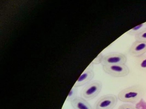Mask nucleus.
I'll return each mask as SVG.
<instances>
[{
    "label": "nucleus",
    "mask_w": 146,
    "mask_h": 109,
    "mask_svg": "<svg viewBox=\"0 0 146 109\" xmlns=\"http://www.w3.org/2000/svg\"><path fill=\"white\" fill-rule=\"evenodd\" d=\"M102 69L104 72L115 77L126 76L130 72L129 68L126 64L102 66Z\"/></svg>",
    "instance_id": "nucleus-3"
},
{
    "label": "nucleus",
    "mask_w": 146,
    "mask_h": 109,
    "mask_svg": "<svg viewBox=\"0 0 146 109\" xmlns=\"http://www.w3.org/2000/svg\"><path fill=\"white\" fill-rule=\"evenodd\" d=\"M70 103L73 109H94L88 100L82 97H78Z\"/></svg>",
    "instance_id": "nucleus-8"
},
{
    "label": "nucleus",
    "mask_w": 146,
    "mask_h": 109,
    "mask_svg": "<svg viewBox=\"0 0 146 109\" xmlns=\"http://www.w3.org/2000/svg\"><path fill=\"white\" fill-rule=\"evenodd\" d=\"M130 54L134 57H138L146 53V41L135 40L129 49Z\"/></svg>",
    "instance_id": "nucleus-7"
},
{
    "label": "nucleus",
    "mask_w": 146,
    "mask_h": 109,
    "mask_svg": "<svg viewBox=\"0 0 146 109\" xmlns=\"http://www.w3.org/2000/svg\"><path fill=\"white\" fill-rule=\"evenodd\" d=\"M94 76V64L91 63L83 72L73 86L78 88L88 84L93 79Z\"/></svg>",
    "instance_id": "nucleus-6"
},
{
    "label": "nucleus",
    "mask_w": 146,
    "mask_h": 109,
    "mask_svg": "<svg viewBox=\"0 0 146 109\" xmlns=\"http://www.w3.org/2000/svg\"><path fill=\"white\" fill-rule=\"evenodd\" d=\"M117 96L107 94L100 97L95 103L94 109H113L117 103Z\"/></svg>",
    "instance_id": "nucleus-4"
},
{
    "label": "nucleus",
    "mask_w": 146,
    "mask_h": 109,
    "mask_svg": "<svg viewBox=\"0 0 146 109\" xmlns=\"http://www.w3.org/2000/svg\"><path fill=\"white\" fill-rule=\"evenodd\" d=\"M78 89L76 87L73 86L69 94L67 95V98H66V100L67 101L71 102L74 100V99L77 98L78 96Z\"/></svg>",
    "instance_id": "nucleus-11"
},
{
    "label": "nucleus",
    "mask_w": 146,
    "mask_h": 109,
    "mask_svg": "<svg viewBox=\"0 0 146 109\" xmlns=\"http://www.w3.org/2000/svg\"><path fill=\"white\" fill-rule=\"evenodd\" d=\"M102 84L99 81H94L86 84L81 91V97L87 100H91L100 93Z\"/></svg>",
    "instance_id": "nucleus-2"
},
{
    "label": "nucleus",
    "mask_w": 146,
    "mask_h": 109,
    "mask_svg": "<svg viewBox=\"0 0 146 109\" xmlns=\"http://www.w3.org/2000/svg\"><path fill=\"white\" fill-rule=\"evenodd\" d=\"M135 63L139 70L146 72V54L135 58Z\"/></svg>",
    "instance_id": "nucleus-9"
},
{
    "label": "nucleus",
    "mask_w": 146,
    "mask_h": 109,
    "mask_svg": "<svg viewBox=\"0 0 146 109\" xmlns=\"http://www.w3.org/2000/svg\"><path fill=\"white\" fill-rule=\"evenodd\" d=\"M104 54H103L102 53H101L98 54V56L93 60V61L91 62L93 64H102V60H103V56Z\"/></svg>",
    "instance_id": "nucleus-13"
},
{
    "label": "nucleus",
    "mask_w": 146,
    "mask_h": 109,
    "mask_svg": "<svg viewBox=\"0 0 146 109\" xmlns=\"http://www.w3.org/2000/svg\"><path fill=\"white\" fill-rule=\"evenodd\" d=\"M118 109H137L136 107H135L132 105L129 104H123L119 106Z\"/></svg>",
    "instance_id": "nucleus-14"
},
{
    "label": "nucleus",
    "mask_w": 146,
    "mask_h": 109,
    "mask_svg": "<svg viewBox=\"0 0 146 109\" xmlns=\"http://www.w3.org/2000/svg\"><path fill=\"white\" fill-rule=\"evenodd\" d=\"M135 38V40L146 41V28L136 35Z\"/></svg>",
    "instance_id": "nucleus-12"
},
{
    "label": "nucleus",
    "mask_w": 146,
    "mask_h": 109,
    "mask_svg": "<svg viewBox=\"0 0 146 109\" xmlns=\"http://www.w3.org/2000/svg\"><path fill=\"white\" fill-rule=\"evenodd\" d=\"M127 58L126 55L123 53H111L104 54L102 66L123 64H126Z\"/></svg>",
    "instance_id": "nucleus-5"
},
{
    "label": "nucleus",
    "mask_w": 146,
    "mask_h": 109,
    "mask_svg": "<svg viewBox=\"0 0 146 109\" xmlns=\"http://www.w3.org/2000/svg\"><path fill=\"white\" fill-rule=\"evenodd\" d=\"M144 94L143 88L139 85H135L122 89L118 94L119 100L123 102L135 104L139 101Z\"/></svg>",
    "instance_id": "nucleus-1"
},
{
    "label": "nucleus",
    "mask_w": 146,
    "mask_h": 109,
    "mask_svg": "<svg viewBox=\"0 0 146 109\" xmlns=\"http://www.w3.org/2000/svg\"><path fill=\"white\" fill-rule=\"evenodd\" d=\"M146 28V22L142 23L139 25L137 26L133 27L132 29L128 31L127 32V34L130 35L135 36L141 31Z\"/></svg>",
    "instance_id": "nucleus-10"
}]
</instances>
